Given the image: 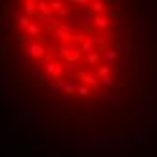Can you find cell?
<instances>
[{
  "label": "cell",
  "instance_id": "obj_1",
  "mask_svg": "<svg viewBox=\"0 0 157 157\" xmlns=\"http://www.w3.org/2000/svg\"><path fill=\"white\" fill-rule=\"evenodd\" d=\"M44 52H45V49H44V45H40V44L27 45V54H31V56H44Z\"/></svg>",
  "mask_w": 157,
  "mask_h": 157
},
{
  "label": "cell",
  "instance_id": "obj_2",
  "mask_svg": "<svg viewBox=\"0 0 157 157\" xmlns=\"http://www.w3.org/2000/svg\"><path fill=\"white\" fill-rule=\"evenodd\" d=\"M94 22L98 27H110L112 25V22H110V18H105V16H94Z\"/></svg>",
  "mask_w": 157,
  "mask_h": 157
},
{
  "label": "cell",
  "instance_id": "obj_3",
  "mask_svg": "<svg viewBox=\"0 0 157 157\" xmlns=\"http://www.w3.org/2000/svg\"><path fill=\"white\" fill-rule=\"evenodd\" d=\"M101 60L107 63V65L116 63V51H105V54H103V58H101Z\"/></svg>",
  "mask_w": 157,
  "mask_h": 157
},
{
  "label": "cell",
  "instance_id": "obj_4",
  "mask_svg": "<svg viewBox=\"0 0 157 157\" xmlns=\"http://www.w3.org/2000/svg\"><path fill=\"white\" fill-rule=\"evenodd\" d=\"M38 11H40L44 16H49V15H51V6H49V2L40 0V2H38Z\"/></svg>",
  "mask_w": 157,
  "mask_h": 157
},
{
  "label": "cell",
  "instance_id": "obj_5",
  "mask_svg": "<svg viewBox=\"0 0 157 157\" xmlns=\"http://www.w3.org/2000/svg\"><path fill=\"white\" fill-rule=\"evenodd\" d=\"M47 72L58 78V74L62 72V71H60V65H58V63H49V65H47Z\"/></svg>",
  "mask_w": 157,
  "mask_h": 157
},
{
  "label": "cell",
  "instance_id": "obj_6",
  "mask_svg": "<svg viewBox=\"0 0 157 157\" xmlns=\"http://www.w3.org/2000/svg\"><path fill=\"white\" fill-rule=\"evenodd\" d=\"M90 9H92L94 13H101V11L105 9V4H103V2H92V4H90Z\"/></svg>",
  "mask_w": 157,
  "mask_h": 157
},
{
  "label": "cell",
  "instance_id": "obj_7",
  "mask_svg": "<svg viewBox=\"0 0 157 157\" xmlns=\"http://www.w3.org/2000/svg\"><path fill=\"white\" fill-rule=\"evenodd\" d=\"M34 6H38V2H36V0L25 4V13H27V15H34Z\"/></svg>",
  "mask_w": 157,
  "mask_h": 157
},
{
  "label": "cell",
  "instance_id": "obj_8",
  "mask_svg": "<svg viewBox=\"0 0 157 157\" xmlns=\"http://www.w3.org/2000/svg\"><path fill=\"white\" fill-rule=\"evenodd\" d=\"M27 33H29L31 36H38V34H40V27H38L36 24H31V25L27 27Z\"/></svg>",
  "mask_w": 157,
  "mask_h": 157
},
{
  "label": "cell",
  "instance_id": "obj_9",
  "mask_svg": "<svg viewBox=\"0 0 157 157\" xmlns=\"http://www.w3.org/2000/svg\"><path fill=\"white\" fill-rule=\"evenodd\" d=\"M63 87H65V94H67V96H72L74 89H76V85H74V83H65Z\"/></svg>",
  "mask_w": 157,
  "mask_h": 157
},
{
  "label": "cell",
  "instance_id": "obj_10",
  "mask_svg": "<svg viewBox=\"0 0 157 157\" xmlns=\"http://www.w3.org/2000/svg\"><path fill=\"white\" fill-rule=\"evenodd\" d=\"M99 60V54H96V52H90V54H87V62L89 63H96Z\"/></svg>",
  "mask_w": 157,
  "mask_h": 157
},
{
  "label": "cell",
  "instance_id": "obj_11",
  "mask_svg": "<svg viewBox=\"0 0 157 157\" xmlns=\"http://www.w3.org/2000/svg\"><path fill=\"white\" fill-rule=\"evenodd\" d=\"M49 6H51L52 9H56V11H60V9L65 7V4H63V2H49Z\"/></svg>",
  "mask_w": 157,
  "mask_h": 157
},
{
  "label": "cell",
  "instance_id": "obj_12",
  "mask_svg": "<svg viewBox=\"0 0 157 157\" xmlns=\"http://www.w3.org/2000/svg\"><path fill=\"white\" fill-rule=\"evenodd\" d=\"M18 24H20V25H25V27H29V25H31V20H29L27 16H22V18H18Z\"/></svg>",
  "mask_w": 157,
  "mask_h": 157
},
{
  "label": "cell",
  "instance_id": "obj_13",
  "mask_svg": "<svg viewBox=\"0 0 157 157\" xmlns=\"http://www.w3.org/2000/svg\"><path fill=\"white\" fill-rule=\"evenodd\" d=\"M98 74H99V76H103V78H107V76H109V67H105V65H103V67H99V69H98Z\"/></svg>",
  "mask_w": 157,
  "mask_h": 157
},
{
  "label": "cell",
  "instance_id": "obj_14",
  "mask_svg": "<svg viewBox=\"0 0 157 157\" xmlns=\"http://www.w3.org/2000/svg\"><path fill=\"white\" fill-rule=\"evenodd\" d=\"M79 54H81V52H79V51H76V52H72V54H71V56H67V62H69V63L76 62V60H78V56H79Z\"/></svg>",
  "mask_w": 157,
  "mask_h": 157
},
{
  "label": "cell",
  "instance_id": "obj_15",
  "mask_svg": "<svg viewBox=\"0 0 157 157\" xmlns=\"http://www.w3.org/2000/svg\"><path fill=\"white\" fill-rule=\"evenodd\" d=\"M103 87H107V89H110V87H114V81L107 76V78H103Z\"/></svg>",
  "mask_w": 157,
  "mask_h": 157
},
{
  "label": "cell",
  "instance_id": "obj_16",
  "mask_svg": "<svg viewBox=\"0 0 157 157\" xmlns=\"http://www.w3.org/2000/svg\"><path fill=\"white\" fill-rule=\"evenodd\" d=\"M71 29H72V25H69V24H60V29H58V31L65 33V31H71Z\"/></svg>",
  "mask_w": 157,
  "mask_h": 157
},
{
  "label": "cell",
  "instance_id": "obj_17",
  "mask_svg": "<svg viewBox=\"0 0 157 157\" xmlns=\"http://www.w3.org/2000/svg\"><path fill=\"white\" fill-rule=\"evenodd\" d=\"M78 94H79V96H83V98H85V96L89 94V89H87V87H79Z\"/></svg>",
  "mask_w": 157,
  "mask_h": 157
},
{
  "label": "cell",
  "instance_id": "obj_18",
  "mask_svg": "<svg viewBox=\"0 0 157 157\" xmlns=\"http://www.w3.org/2000/svg\"><path fill=\"white\" fill-rule=\"evenodd\" d=\"M107 11H109V15L112 16V18H117V15H119L117 11H114V9H110V7H109V9H107Z\"/></svg>",
  "mask_w": 157,
  "mask_h": 157
},
{
  "label": "cell",
  "instance_id": "obj_19",
  "mask_svg": "<svg viewBox=\"0 0 157 157\" xmlns=\"http://www.w3.org/2000/svg\"><path fill=\"white\" fill-rule=\"evenodd\" d=\"M74 4H78V6H89V2H87V0H76Z\"/></svg>",
  "mask_w": 157,
  "mask_h": 157
},
{
  "label": "cell",
  "instance_id": "obj_20",
  "mask_svg": "<svg viewBox=\"0 0 157 157\" xmlns=\"http://www.w3.org/2000/svg\"><path fill=\"white\" fill-rule=\"evenodd\" d=\"M58 13H60V15H69V9H67V7H63V9H60V11H58Z\"/></svg>",
  "mask_w": 157,
  "mask_h": 157
}]
</instances>
